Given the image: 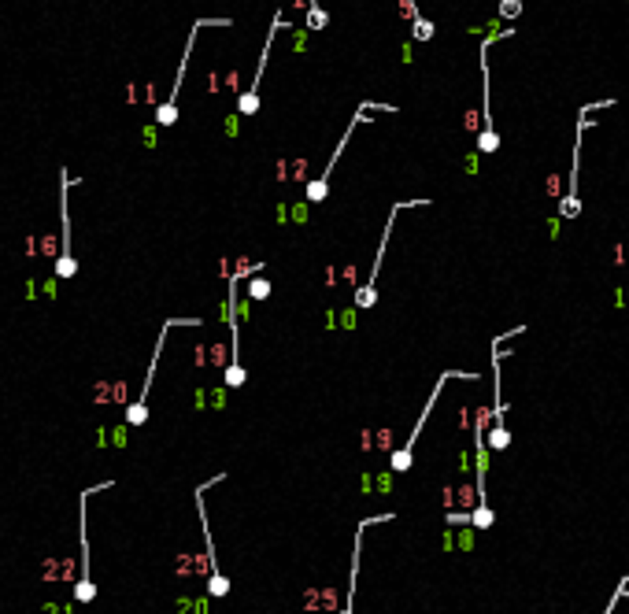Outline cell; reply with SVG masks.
<instances>
[{
    "mask_svg": "<svg viewBox=\"0 0 629 614\" xmlns=\"http://www.w3.org/2000/svg\"><path fill=\"white\" fill-rule=\"evenodd\" d=\"M74 186V178L67 174V167L60 171V256H56V278L60 281H71L78 274V259H74V248H71V200L67 193Z\"/></svg>",
    "mask_w": 629,
    "mask_h": 614,
    "instance_id": "ba28073f",
    "label": "cell"
},
{
    "mask_svg": "<svg viewBox=\"0 0 629 614\" xmlns=\"http://www.w3.org/2000/svg\"><path fill=\"white\" fill-rule=\"evenodd\" d=\"M496 45V37H489L481 48H478V67H481V134H478V152L481 155H492L500 148V134L492 126V108H489V52Z\"/></svg>",
    "mask_w": 629,
    "mask_h": 614,
    "instance_id": "30bf717a",
    "label": "cell"
},
{
    "mask_svg": "<svg viewBox=\"0 0 629 614\" xmlns=\"http://www.w3.org/2000/svg\"><path fill=\"white\" fill-rule=\"evenodd\" d=\"M263 267H241V270H233L230 274V293H226V315H230V341H233V348H230V367H226V385L230 389H241L244 382H248V374H244V367H241V333H237V289H241V281L248 278V274H259Z\"/></svg>",
    "mask_w": 629,
    "mask_h": 614,
    "instance_id": "8992f818",
    "label": "cell"
},
{
    "mask_svg": "<svg viewBox=\"0 0 629 614\" xmlns=\"http://www.w3.org/2000/svg\"><path fill=\"white\" fill-rule=\"evenodd\" d=\"M496 15H500V22H515V19L522 15V0H500Z\"/></svg>",
    "mask_w": 629,
    "mask_h": 614,
    "instance_id": "2e32d148",
    "label": "cell"
},
{
    "mask_svg": "<svg viewBox=\"0 0 629 614\" xmlns=\"http://www.w3.org/2000/svg\"><path fill=\"white\" fill-rule=\"evenodd\" d=\"M371 108H374V111H389V115H392V111H396V108H392V104H378V100H366V104H359V111H356V115H352V123H348V130H345V134H340V141H337V148L330 152V160H326V167H322V174L307 181V204H322L326 197H330V178H333V167H337V160H340V152H345V148H348V141H352V134H356V130H359V123H366V111H371Z\"/></svg>",
    "mask_w": 629,
    "mask_h": 614,
    "instance_id": "3957f363",
    "label": "cell"
},
{
    "mask_svg": "<svg viewBox=\"0 0 629 614\" xmlns=\"http://www.w3.org/2000/svg\"><path fill=\"white\" fill-rule=\"evenodd\" d=\"M115 489V481H97V485H89L78 492V585H74V603H93L97 599V585H93V555H89V496L97 492H108Z\"/></svg>",
    "mask_w": 629,
    "mask_h": 614,
    "instance_id": "6da1fadb",
    "label": "cell"
},
{
    "mask_svg": "<svg viewBox=\"0 0 629 614\" xmlns=\"http://www.w3.org/2000/svg\"><path fill=\"white\" fill-rule=\"evenodd\" d=\"M178 326H200V319H167L163 326H160V337H155V348H152V363H148V374H145V385H141V393H137V400L126 407V426H145L148 422V396H152V377H155V367H160V356H163V348H167V333L170 330H178Z\"/></svg>",
    "mask_w": 629,
    "mask_h": 614,
    "instance_id": "5b68a950",
    "label": "cell"
},
{
    "mask_svg": "<svg viewBox=\"0 0 629 614\" xmlns=\"http://www.w3.org/2000/svg\"><path fill=\"white\" fill-rule=\"evenodd\" d=\"M452 377H463V374H459V370H444V374L437 377V385H434V393H429L426 407L418 411V422L411 426V437H408V444H403L400 452H392V459H389L392 474H403V470H411V459H415V444H418V437H422V429H426V422H429V414H434L437 400H441V393H444V385H448Z\"/></svg>",
    "mask_w": 629,
    "mask_h": 614,
    "instance_id": "9c48e42d",
    "label": "cell"
},
{
    "mask_svg": "<svg viewBox=\"0 0 629 614\" xmlns=\"http://www.w3.org/2000/svg\"><path fill=\"white\" fill-rule=\"evenodd\" d=\"M400 4H403V15H408V22H411V37H415V41H422V45H426V41H434L437 26L429 22V19L422 15V11H418L415 0H400Z\"/></svg>",
    "mask_w": 629,
    "mask_h": 614,
    "instance_id": "5bb4252c",
    "label": "cell"
},
{
    "mask_svg": "<svg viewBox=\"0 0 629 614\" xmlns=\"http://www.w3.org/2000/svg\"><path fill=\"white\" fill-rule=\"evenodd\" d=\"M304 8H307V30H326V26H330L326 11L319 8V0H304Z\"/></svg>",
    "mask_w": 629,
    "mask_h": 614,
    "instance_id": "9a60e30c",
    "label": "cell"
},
{
    "mask_svg": "<svg viewBox=\"0 0 629 614\" xmlns=\"http://www.w3.org/2000/svg\"><path fill=\"white\" fill-rule=\"evenodd\" d=\"M588 111H593V104H585L581 115H578V134H574V148H570V189L567 197L559 200V218H578L581 215V197H578V171H581V137L585 130L593 126V119H588Z\"/></svg>",
    "mask_w": 629,
    "mask_h": 614,
    "instance_id": "8fae6325",
    "label": "cell"
},
{
    "mask_svg": "<svg viewBox=\"0 0 629 614\" xmlns=\"http://www.w3.org/2000/svg\"><path fill=\"white\" fill-rule=\"evenodd\" d=\"M389 518H392V511H389V515H371V518H363V522H359V529H356V540H352L348 596H345V607H340L337 614H356V596H359V559H363V533H366V526H378V522H389Z\"/></svg>",
    "mask_w": 629,
    "mask_h": 614,
    "instance_id": "4fadbf2b",
    "label": "cell"
},
{
    "mask_svg": "<svg viewBox=\"0 0 629 614\" xmlns=\"http://www.w3.org/2000/svg\"><path fill=\"white\" fill-rule=\"evenodd\" d=\"M625 596H629V578H622V581H618V592L611 596V603L604 607V614H614V610H618V603H622Z\"/></svg>",
    "mask_w": 629,
    "mask_h": 614,
    "instance_id": "e0dca14e",
    "label": "cell"
},
{
    "mask_svg": "<svg viewBox=\"0 0 629 614\" xmlns=\"http://www.w3.org/2000/svg\"><path fill=\"white\" fill-rule=\"evenodd\" d=\"M248 296H252V300H267V296H270V285H267L263 278H252V281H248Z\"/></svg>",
    "mask_w": 629,
    "mask_h": 614,
    "instance_id": "ac0fdd59",
    "label": "cell"
},
{
    "mask_svg": "<svg viewBox=\"0 0 629 614\" xmlns=\"http://www.w3.org/2000/svg\"><path fill=\"white\" fill-rule=\"evenodd\" d=\"M204 26H233V19H196L193 22V30H189V37H186V52H181V63H178V74H174V85H170V97L155 108V126H174L178 123V97H181V82H186V71H189V56H193V48H196V34L204 30Z\"/></svg>",
    "mask_w": 629,
    "mask_h": 614,
    "instance_id": "277c9868",
    "label": "cell"
},
{
    "mask_svg": "<svg viewBox=\"0 0 629 614\" xmlns=\"http://www.w3.org/2000/svg\"><path fill=\"white\" fill-rule=\"evenodd\" d=\"M282 30V11H274V19H270V34H267V41H263V56H259V67H256V78L248 82V89L237 97V111L241 115H256L259 111V85H263V71H267V63H270V48H274V34Z\"/></svg>",
    "mask_w": 629,
    "mask_h": 614,
    "instance_id": "7c38bea8",
    "label": "cell"
},
{
    "mask_svg": "<svg viewBox=\"0 0 629 614\" xmlns=\"http://www.w3.org/2000/svg\"><path fill=\"white\" fill-rule=\"evenodd\" d=\"M429 200H396L389 207V222H385V230H382V244H378V256H374V270H371V278H366V285L363 289H356V307L359 311H371L374 304H378V274H382V263H385V252H389V237H392V226H396V215L400 211H408V207H426Z\"/></svg>",
    "mask_w": 629,
    "mask_h": 614,
    "instance_id": "52a82bcc",
    "label": "cell"
},
{
    "mask_svg": "<svg viewBox=\"0 0 629 614\" xmlns=\"http://www.w3.org/2000/svg\"><path fill=\"white\" fill-rule=\"evenodd\" d=\"M222 481H226V470H219L215 477L200 481V485H196V492H193V500H196V518H200V526H204L207 566H212V573H207V596H212V599L230 596V578H226V573H222V566H219V555H215V537H212V522H207V503H204V492H207V489H215V485H222Z\"/></svg>",
    "mask_w": 629,
    "mask_h": 614,
    "instance_id": "7a4b0ae2",
    "label": "cell"
}]
</instances>
